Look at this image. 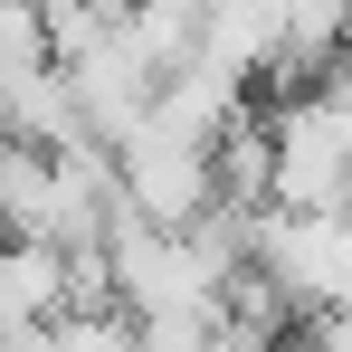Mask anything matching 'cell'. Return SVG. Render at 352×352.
Returning <instances> with one entry per match:
<instances>
[{
    "mask_svg": "<svg viewBox=\"0 0 352 352\" xmlns=\"http://www.w3.org/2000/svg\"><path fill=\"white\" fill-rule=\"evenodd\" d=\"M115 153V210L124 219H153V229H190L219 210V181H210V143H181L162 124H133Z\"/></svg>",
    "mask_w": 352,
    "mask_h": 352,
    "instance_id": "6da1fadb",
    "label": "cell"
},
{
    "mask_svg": "<svg viewBox=\"0 0 352 352\" xmlns=\"http://www.w3.org/2000/svg\"><path fill=\"white\" fill-rule=\"evenodd\" d=\"M295 352H352V295L305 305V314H295Z\"/></svg>",
    "mask_w": 352,
    "mask_h": 352,
    "instance_id": "277c9868",
    "label": "cell"
},
{
    "mask_svg": "<svg viewBox=\"0 0 352 352\" xmlns=\"http://www.w3.org/2000/svg\"><path fill=\"white\" fill-rule=\"evenodd\" d=\"M67 305V248L0 229V333H29Z\"/></svg>",
    "mask_w": 352,
    "mask_h": 352,
    "instance_id": "3957f363",
    "label": "cell"
},
{
    "mask_svg": "<svg viewBox=\"0 0 352 352\" xmlns=\"http://www.w3.org/2000/svg\"><path fill=\"white\" fill-rule=\"evenodd\" d=\"M153 76H162V67L143 58V48H133V29L115 19V29H105L86 58H67V96H76V124H86L96 143H124V133L143 124V105H153Z\"/></svg>",
    "mask_w": 352,
    "mask_h": 352,
    "instance_id": "7a4b0ae2",
    "label": "cell"
}]
</instances>
